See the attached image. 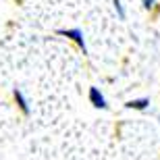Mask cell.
<instances>
[{"instance_id":"obj_1","label":"cell","mask_w":160,"mask_h":160,"mask_svg":"<svg viewBox=\"0 0 160 160\" xmlns=\"http://www.w3.org/2000/svg\"><path fill=\"white\" fill-rule=\"evenodd\" d=\"M58 36H65L69 38V40H73L75 44L79 46V50H81L83 54H88V46H85V38H83V31L79 29V27H71V29H58L56 31Z\"/></svg>"},{"instance_id":"obj_2","label":"cell","mask_w":160,"mask_h":160,"mask_svg":"<svg viewBox=\"0 0 160 160\" xmlns=\"http://www.w3.org/2000/svg\"><path fill=\"white\" fill-rule=\"evenodd\" d=\"M88 96H89V102H92V106H94V108H100V110H106V108H108V102H106V98H104V94L100 92V88L92 85Z\"/></svg>"},{"instance_id":"obj_3","label":"cell","mask_w":160,"mask_h":160,"mask_svg":"<svg viewBox=\"0 0 160 160\" xmlns=\"http://www.w3.org/2000/svg\"><path fill=\"white\" fill-rule=\"evenodd\" d=\"M12 98H15V102H17V106H19V110L23 114H31V108H29V102H27V98H25V94L21 92L19 88H15L12 89Z\"/></svg>"},{"instance_id":"obj_4","label":"cell","mask_w":160,"mask_h":160,"mask_svg":"<svg viewBox=\"0 0 160 160\" xmlns=\"http://www.w3.org/2000/svg\"><path fill=\"white\" fill-rule=\"evenodd\" d=\"M125 106L127 108H133V110H146V108L150 106V98H135V100H129V102H125Z\"/></svg>"},{"instance_id":"obj_5","label":"cell","mask_w":160,"mask_h":160,"mask_svg":"<svg viewBox=\"0 0 160 160\" xmlns=\"http://www.w3.org/2000/svg\"><path fill=\"white\" fill-rule=\"evenodd\" d=\"M112 4H114V11H117V15H119V19H127V12H125V6L121 0H112Z\"/></svg>"},{"instance_id":"obj_6","label":"cell","mask_w":160,"mask_h":160,"mask_svg":"<svg viewBox=\"0 0 160 160\" xmlns=\"http://www.w3.org/2000/svg\"><path fill=\"white\" fill-rule=\"evenodd\" d=\"M142 6L146 8V11H152L156 6V0H142Z\"/></svg>"}]
</instances>
